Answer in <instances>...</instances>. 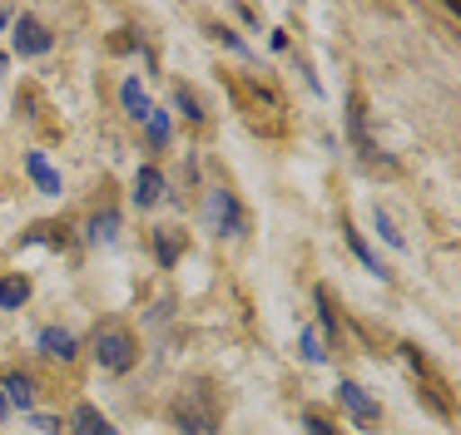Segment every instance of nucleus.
I'll list each match as a JSON object with an SVG mask.
<instances>
[{"instance_id": "obj_1", "label": "nucleus", "mask_w": 461, "mask_h": 435, "mask_svg": "<svg viewBox=\"0 0 461 435\" xmlns=\"http://www.w3.org/2000/svg\"><path fill=\"white\" fill-rule=\"evenodd\" d=\"M95 361H100V371H110V376H124V371H134V361H140V342H134V332L130 326H100L95 332Z\"/></svg>"}, {"instance_id": "obj_2", "label": "nucleus", "mask_w": 461, "mask_h": 435, "mask_svg": "<svg viewBox=\"0 0 461 435\" xmlns=\"http://www.w3.org/2000/svg\"><path fill=\"white\" fill-rule=\"evenodd\" d=\"M203 223H209L213 233H223V237L249 233V218H243L239 198H233L229 188H209V193H203Z\"/></svg>"}, {"instance_id": "obj_3", "label": "nucleus", "mask_w": 461, "mask_h": 435, "mask_svg": "<svg viewBox=\"0 0 461 435\" xmlns=\"http://www.w3.org/2000/svg\"><path fill=\"white\" fill-rule=\"evenodd\" d=\"M50 49H55V30L45 20H35V15L15 20V55L35 59V55H50Z\"/></svg>"}, {"instance_id": "obj_4", "label": "nucleus", "mask_w": 461, "mask_h": 435, "mask_svg": "<svg viewBox=\"0 0 461 435\" xmlns=\"http://www.w3.org/2000/svg\"><path fill=\"white\" fill-rule=\"evenodd\" d=\"M134 208H159L169 198V178H164L159 164H140L134 168Z\"/></svg>"}, {"instance_id": "obj_5", "label": "nucleus", "mask_w": 461, "mask_h": 435, "mask_svg": "<svg viewBox=\"0 0 461 435\" xmlns=\"http://www.w3.org/2000/svg\"><path fill=\"white\" fill-rule=\"evenodd\" d=\"M35 351H41L45 361L70 366L75 356H80V336H75V332H65V326H45V332L35 336Z\"/></svg>"}, {"instance_id": "obj_6", "label": "nucleus", "mask_w": 461, "mask_h": 435, "mask_svg": "<svg viewBox=\"0 0 461 435\" xmlns=\"http://www.w3.org/2000/svg\"><path fill=\"white\" fill-rule=\"evenodd\" d=\"M338 401H342V411H348L357 425H377L382 421V405L372 401L357 381H338Z\"/></svg>"}, {"instance_id": "obj_7", "label": "nucleus", "mask_w": 461, "mask_h": 435, "mask_svg": "<svg viewBox=\"0 0 461 435\" xmlns=\"http://www.w3.org/2000/svg\"><path fill=\"white\" fill-rule=\"evenodd\" d=\"M25 173L35 178V188H41L45 198H60V193H65V183H60V168H55L50 158L41 154V148H31V154H25Z\"/></svg>"}, {"instance_id": "obj_8", "label": "nucleus", "mask_w": 461, "mask_h": 435, "mask_svg": "<svg viewBox=\"0 0 461 435\" xmlns=\"http://www.w3.org/2000/svg\"><path fill=\"white\" fill-rule=\"evenodd\" d=\"M0 395H5V405L31 411V405H35V376L31 371H11L5 381H0Z\"/></svg>"}, {"instance_id": "obj_9", "label": "nucleus", "mask_w": 461, "mask_h": 435, "mask_svg": "<svg viewBox=\"0 0 461 435\" xmlns=\"http://www.w3.org/2000/svg\"><path fill=\"white\" fill-rule=\"evenodd\" d=\"M70 435H120V431H114V425L104 421L90 401H80V405H75V415H70Z\"/></svg>"}, {"instance_id": "obj_10", "label": "nucleus", "mask_w": 461, "mask_h": 435, "mask_svg": "<svg viewBox=\"0 0 461 435\" xmlns=\"http://www.w3.org/2000/svg\"><path fill=\"white\" fill-rule=\"evenodd\" d=\"M120 109H124V114H130L134 119V124H144V119H149V94H144V84H140V79H124V84H120Z\"/></svg>"}, {"instance_id": "obj_11", "label": "nucleus", "mask_w": 461, "mask_h": 435, "mask_svg": "<svg viewBox=\"0 0 461 435\" xmlns=\"http://www.w3.org/2000/svg\"><path fill=\"white\" fill-rule=\"evenodd\" d=\"M25 302H31V277H21V272L0 277V312H21Z\"/></svg>"}, {"instance_id": "obj_12", "label": "nucleus", "mask_w": 461, "mask_h": 435, "mask_svg": "<svg viewBox=\"0 0 461 435\" xmlns=\"http://www.w3.org/2000/svg\"><path fill=\"white\" fill-rule=\"evenodd\" d=\"M114 237H120V213H114V208H104V213H95L90 223H85V243H114Z\"/></svg>"}, {"instance_id": "obj_13", "label": "nucleus", "mask_w": 461, "mask_h": 435, "mask_svg": "<svg viewBox=\"0 0 461 435\" xmlns=\"http://www.w3.org/2000/svg\"><path fill=\"white\" fill-rule=\"evenodd\" d=\"M348 247H352V253H357V262L367 267V272L377 277V282H392V267L382 262L377 253H372V247H367V237H362V233H348Z\"/></svg>"}, {"instance_id": "obj_14", "label": "nucleus", "mask_w": 461, "mask_h": 435, "mask_svg": "<svg viewBox=\"0 0 461 435\" xmlns=\"http://www.w3.org/2000/svg\"><path fill=\"white\" fill-rule=\"evenodd\" d=\"M144 134H149V144L154 148H164L174 138V119H169V109H149V119H144Z\"/></svg>"}, {"instance_id": "obj_15", "label": "nucleus", "mask_w": 461, "mask_h": 435, "mask_svg": "<svg viewBox=\"0 0 461 435\" xmlns=\"http://www.w3.org/2000/svg\"><path fill=\"white\" fill-rule=\"evenodd\" d=\"M174 431L179 435H213L209 411H174Z\"/></svg>"}, {"instance_id": "obj_16", "label": "nucleus", "mask_w": 461, "mask_h": 435, "mask_svg": "<svg viewBox=\"0 0 461 435\" xmlns=\"http://www.w3.org/2000/svg\"><path fill=\"white\" fill-rule=\"evenodd\" d=\"M372 227L382 233V243H387V247H397V253L407 247V237L397 233V223H392V213H387V208H372Z\"/></svg>"}, {"instance_id": "obj_17", "label": "nucleus", "mask_w": 461, "mask_h": 435, "mask_svg": "<svg viewBox=\"0 0 461 435\" xmlns=\"http://www.w3.org/2000/svg\"><path fill=\"white\" fill-rule=\"evenodd\" d=\"M154 257H159V267L179 262V237H174V227H159V233H154Z\"/></svg>"}, {"instance_id": "obj_18", "label": "nucleus", "mask_w": 461, "mask_h": 435, "mask_svg": "<svg viewBox=\"0 0 461 435\" xmlns=\"http://www.w3.org/2000/svg\"><path fill=\"white\" fill-rule=\"evenodd\" d=\"M298 351H303V361H308V366H322V361H328V351H322V336L312 332V326H303V336H298Z\"/></svg>"}, {"instance_id": "obj_19", "label": "nucleus", "mask_w": 461, "mask_h": 435, "mask_svg": "<svg viewBox=\"0 0 461 435\" xmlns=\"http://www.w3.org/2000/svg\"><path fill=\"white\" fill-rule=\"evenodd\" d=\"M312 302H318V322H322V332H328V336H338V316H332V297L318 287V292H312Z\"/></svg>"}, {"instance_id": "obj_20", "label": "nucleus", "mask_w": 461, "mask_h": 435, "mask_svg": "<svg viewBox=\"0 0 461 435\" xmlns=\"http://www.w3.org/2000/svg\"><path fill=\"white\" fill-rule=\"evenodd\" d=\"M174 104H179V109H184V119H194V124H203V119H209V114H203V104L189 94V89H179V94H174Z\"/></svg>"}, {"instance_id": "obj_21", "label": "nucleus", "mask_w": 461, "mask_h": 435, "mask_svg": "<svg viewBox=\"0 0 461 435\" xmlns=\"http://www.w3.org/2000/svg\"><path fill=\"white\" fill-rule=\"evenodd\" d=\"M303 431H308V435H338V425H328V421H322V415H303Z\"/></svg>"}, {"instance_id": "obj_22", "label": "nucleus", "mask_w": 461, "mask_h": 435, "mask_svg": "<svg viewBox=\"0 0 461 435\" xmlns=\"http://www.w3.org/2000/svg\"><path fill=\"white\" fill-rule=\"evenodd\" d=\"M213 35H219V40H223V45H229V49H239V55H249V45H243V40L233 35V30H223V25H219V30H213Z\"/></svg>"}, {"instance_id": "obj_23", "label": "nucleus", "mask_w": 461, "mask_h": 435, "mask_svg": "<svg viewBox=\"0 0 461 435\" xmlns=\"http://www.w3.org/2000/svg\"><path fill=\"white\" fill-rule=\"evenodd\" d=\"M35 421V431H45V435H60V421H55V415H31Z\"/></svg>"}, {"instance_id": "obj_24", "label": "nucleus", "mask_w": 461, "mask_h": 435, "mask_svg": "<svg viewBox=\"0 0 461 435\" xmlns=\"http://www.w3.org/2000/svg\"><path fill=\"white\" fill-rule=\"evenodd\" d=\"M5 25H11V10H5V5H0V30H5Z\"/></svg>"}, {"instance_id": "obj_25", "label": "nucleus", "mask_w": 461, "mask_h": 435, "mask_svg": "<svg viewBox=\"0 0 461 435\" xmlns=\"http://www.w3.org/2000/svg\"><path fill=\"white\" fill-rule=\"evenodd\" d=\"M5 415H11V405H5V395H0V425H5Z\"/></svg>"}, {"instance_id": "obj_26", "label": "nucleus", "mask_w": 461, "mask_h": 435, "mask_svg": "<svg viewBox=\"0 0 461 435\" xmlns=\"http://www.w3.org/2000/svg\"><path fill=\"white\" fill-rule=\"evenodd\" d=\"M5 69H11V59H5V55H0V75H5Z\"/></svg>"}]
</instances>
